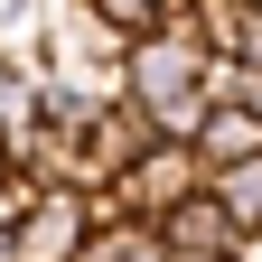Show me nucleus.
<instances>
[{
    "mask_svg": "<svg viewBox=\"0 0 262 262\" xmlns=\"http://www.w3.org/2000/svg\"><path fill=\"white\" fill-rule=\"evenodd\" d=\"M187 196H206V159L187 141H150L131 169L103 187V215H131V225H169Z\"/></svg>",
    "mask_w": 262,
    "mask_h": 262,
    "instance_id": "obj_1",
    "label": "nucleus"
},
{
    "mask_svg": "<svg viewBox=\"0 0 262 262\" xmlns=\"http://www.w3.org/2000/svg\"><path fill=\"white\" fill-rule=\"evenodd\" d=\"M94 225H103V215H94L84 187H47L38 206H28V225L10 234V262H75Z\"/></svg>",
    "mask_w": 262,
    "mask_h": 262,
    "instance_id": "obj_2",
    "label": "nucleus"
},
{
    "mask_svg": "<svg viewBox=\"0 0 262 262\" xmlns=\"http://www.w3.org/2000/svg\"><path fill=\"white\" fill-rule=\"evenodd\" d=\"M187 150L206 159V178H215V169H244V159H262V113H253V103H215L206 122H196Z\"/></svg>",
    "mask_w": 262,
    "mask_h": 262,
    "instance_id": "obj_3",
    "label": "nucleus"
},
{
    "mask_svg": "<svg viewBox=\"0 0 262 262\" xmlns=\"http://www.w3.org/2000/svg\"><path fill=\"white\" fill-rule=\"evenodd\" d=\"M159 244H169V253H234V244H244V225L225 215V196L206 187V196H187V206L159 225Z\"/></svg>",
    "mask_w": 262,
    "mask_h": 262,
    "instance_id": "obj_4",
    "label": "nucleus"
},
{
    "mask_svg": "<svg viewBox=\"0 0 262 262\" xmlns=\"http://www.w3.org/2000/svg\"><path fill=\"white\" fill-rule=\"evenodd\" d=\"M206 187L225 196V215H234L244 234H253V225H262V159H244V169H215Z\"/></svg>",
    "mask_w": 262,
    "mask_h": 262,
    "instance_id": "obj_5",
    "label": "nucleus"
},
{
    "mask_svg": "<svg viewBox=\"0 0 262 262\" xmlns=\"http://www.w3.org/2000/svg\"><path fill=\"white\" fill-rule=\"evenodd\" d=\"M47 28V0H0V47H38Z\"/></svg>",
    "mask_w": 262,
    "mask_h": 262,
    "instance_id": "obj_6",
    "label": "nucleus"
},
{
    "mask_svg": "<svg viewBox=\"0 0 262 262\" xmlns=\"http://www.w3.org/2000/svg\"><path fill=\"white\" fill-rule=\"evenodd\" d=\"M234 262H262V225H253V234H244V244H234Z\"/></svg>",
    "mask_w": 262,
    "mask_h": 262,
    "instance_id": "obj_7",
    "label": "nucleus"
}]
</instances>
